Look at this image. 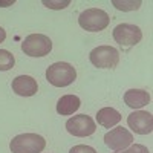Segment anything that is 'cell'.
Masks as SVG:
<instances>
[{"label": "cell", "instance_id": "6da1fadb", "mask_svg": "<svg viewBox=\"0 0 153 153\" xmlns=\"http://www.w3.org/2000/svg\"><path fill=\"white\" fill-rule=\"evenodd\" d=\"M46 80L55 87H66L76 80V71L69 63L57 61L48 68Z\"/></svg>", "mask_w": 153, "mask_h": 153}, {"label": "cell", "instance_id": "7a4b0ae2", "mask_svg": "<svg viewBox=\"0 0 153 153\" xmlns=\"http://www.w3.org/2000/svg\"><path fill=\"white\" fill-rule=\"evenodd\" d=\"M46 147L45 138L37 133H22L12 138L9 149L12 153H40Z\"/></svg>", "mask_w": 153, "mask_h": 153}, {"label": "cell", "instance_id": "3957f363", "mask_svg": "<svg viewBox=\"0 0 153 153\" xmlns=\"http://www.w3.org/2000/svg\"><path fill=\"white\" fill-rule=\"evenodd\" d=\"M109 14L98 8H89L83 11L78 17V25L89 32H98L106 29L109 26Z\"/></svg>", "mask_w": 153, "mask_h": 153}, {"label": "cell", "instance_id": "277c9868", "mask_svg": "<svg viewBox=\"0 0 153 153\" xmlns=\"http://www.w3.org/2000/svg\"><path fill=\"white\" fill-rule=\"evenodd\" d=\"M52 49V42L45 34H31L23 40L22 51L29 57H45Z\"/></svg>", "mask_w": 153, "mask_h": 153}, {"label": "cell", "instance_id": "5b68a950", "mask_svg": "<svg viewBox=\"0 0 153 153\" xmlns=\"http://www.w3.org/2000/svg\"><path fill=\"white\" fill-rule=\"evenodd\" d=\"M89 60L95 68L115 69L120 63V52L112 46H98L89 54Z\"/></svg>", "mask_w": 153, "mask_h": 153}, {"label": "cell", "instance_id": "8992f818", "mask_svg": "<svg viewBox=\"0 0 153 153\" xmlns=\"http://www.w3.org/2000/svg\"><path fill=\"white\" fill-rule=\"evenodd\" d=\"M113 38L120 46L123 48H132L138 45L143 38V31L136 25L130 23H121L113 29Z\"/></svg>", "mask_w": 153, "mask_h": 153}, {"label": "cell", "instance_id": "52a82bcc", "mask_svg": "<svg viewBox=\"0 0 153 153\" xmlns=\"http://www.w3.org/2000/svg\"><path fill=\"white\" fill-rule=\"evenodd\" d=\"M66 130L74 136L83 138L94 135L97 130V126L95 121L87 115H76V117H72L66 121Z\"/></svg>", "mask_w": 153, "mask_h": 153}, {"label": "cell", "instance_id": "ba28073f", "mask_svg": "<svg viewBox=\"0 0 153 153\" xmlns=\"http://www.w3.org/2000/svg\"><path fill=\"white\" fill-rule=\"evenodd\" d=\"M132 143H133V135L124 127H115L104 135V144L115 152L127 149L129 146H132Z\"/></svg>", "mask_w": 153, "mask_h": 153}, {"label": "cell", "instance_id": "9c48e42d", "mask_svg": "<svg viewBox=\"0 0 153 153\" xmlns=\"http://www.w3.org/2000/svg\"><path fill=\"white\" fill-rule=\"evenodd\" d=\"M127 124L138 135H149L153 130V117L144 110H136L127 117Z\"/></svg>", "mask_w": 153, "mask_h": 153}, {"label": "cell", "instance_id": "30bf717a", "mask_svg": "<svg viewBox=\"0 0 153 153\" xmlns=\"http://www.w3.org/2000/svg\"><path fill=\"white\" fill-rule=\"evenodd\" d=\"M12 91L20 97H32L38 91L37 81L29 75H19L12 80Z\"/></svg>", "mask_w": 153, "mask_h": 153}, {"label": "cell", "instance_id": "8fae6325", "mask_svg": "<svg viewBox=\"0 0 153 153\" xmlns=\"http://www.w3.org/2000/svg\"><path fill=\"white\" fill-rule=\"evenodd\" d=\"M124 103L132 109H141L150 103V94L144 89H130L124 94Z\"/></svg>", "mask_w": 153, "mask_h": 153}, {"label": "cell", "instance_id": "7c38bea8", "mask_svg": "<svg viewBox=\"0 0 153 153\" xmlns=\"http://www.w3.org/2000/svg\"><path fill=\"white\" fill-rule=\"evenodd\" d=\"M97 121L106 129H110L121 121V113L113 107H103L97 113Z\"/></svg>", "mask_w": 153, "mask_h": 153}, {"label": "cell", "instance_id": "4fadbf2b", "mask_svg": "<svg viewBox=\"0 0 153 153\" xmlns=\"http://www.w3.org/2000/svg\"><path fill=\"white\" fill-rule=\"evenodd\" d=\"M81 106V101L76 95H65L58 100L57 103V112L63 117H68V115L75 113L76 110L80 109Z\"/></svg>", "mask_w": 153, "mask_h": 153}, {"label": "cell", "instance_id": "5bb4252c", "mask_svg": "<svg viewBox=\"0 0 153 153\" xmlns=\"http://www.w3.org/2000/svg\"><path fill=\"white\" fill-rule=\"evenodd\" d=\"M16 58L9 51L6 49H0V71H9L14 68Z\"/></svg>", "mask_w": 153, "mask_h": 153}, {"label": "cell", "instance_id": "9a60e30c", "mask_svg": "<svg viewBox=\"0 0 153 153\" xmlns=\"http://www.w3.org/2000/svg\"><path fill=\"white\" fill-rule=\"evenodd\" d=\"M113 6L120 9V11H135L141 6V2L136 0V2H120V0H112Z\"/></svg>", "mask_w": 153, "mask_h": 153}, {"label": "cell", "instance_id": "2e32d148", "mask_svg": "<svg viewBox=\"0 0 153 153\" xmlns=\"http://www.w3.org/2000/svg\"><path fill=\"white\" fill-rule=\"evenodd\" d=\"M43 5L51 9H63L71 5V0H63V2H54V0H43Z\"/></svg>", "mask_w": 153, "mask_h": 153}, {"label": "cell", "instance_id": "e0dca14e", "mask_svg": "<svg viewBox=\"0 0 153 153\" xmlns=\"http://www.w3.org/2000/svg\"><path fill=\"white\" fill-rule=\"evenodd\" d=\"M115 153H150L149 149L143 144H133L130 146L129 149H124V150H120V152H115Z\"/></svg>", "mask_w": 153, "mask_h": 153}, {"label": "cell", "instance_id": "ac0fdd59", "mask_svg": "<svg viewBox=\"0 0 153 153\" xmlns=\"http://www.w3.org/2000/svg\"><path fill=\"white\" fill-rule=\"evenodd\" d=\"M69 153H98V152H97L94 147H91V146H83V144H80V146L72 147Z\"/></svg>", "mask_w": 153, "mask_h": 153}, {"label": "cell", "instance_id": "d6986e66", "mask_svg": "<svg viewBox=\"0 0 153 153\" xmlns=\"http://www.w3.org/2000/svg\"><path fill=\"white\" fill-rule=\"evenodd\" d=\"M5 38H6V31H5L2 26H0V43H3Z\"/></svg>", "mask_w": 153, "mask_h": 153}, {"label": "cell", "instance_id": "ffe728a7", "mask_svg": "<svg viewBox=\"0 0 153 153\" xmlns=\"http://www.w3.org/2000/svg\"><path fill=\"white\" fill-rule=\"evenodd\" d=\"M14 0H8V2H0V6H8V5H12Z\"/></svg>", "mask_w": 153, "mask_h": 153}]
</instances>
